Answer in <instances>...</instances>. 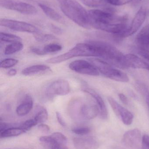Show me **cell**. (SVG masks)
<instances>
[{
  "label": "cell",
  "instance_id": "obj_32",
  "mask_svg": "<svg viewBox=\"0 0 149 149\" xmlns=\"http://www.w3.org/2000/svg\"><path fill=\"white\" fill-rule=\"evenodd\" d=\"M131 1L132 0H104L107 4L115 6L124 5L131 2Z\"/></svg>",
  "mask_w": 149,
  "mask_h": 149
},
{
  "label": "cell",
  "instance_id": "obj_36",
  "mask_svg": "<svg viewBox=\"0 0 149 149\" xmlns=\"http://www.w3.org/2000/svg\"><path fill=\"white\" fill-rule=\"evenodd\" d=\"M31 51L33 53L36 54L39 56H43V55H45L43 50V48H40V47H31Z\"/></svg>",
  "mask_w": 149,
  "mask_h": 149
},
{
  "label": "cell",
  "instance_id": "obj_20",
  "mask_svg": "<svg viewBox=\"0 0 149 149\" xmlns=\"http://www.w3.org/2000/svg\"><path fill=\"white\" fill-rule=\"evenodd\" d=\"M50 71L51 70L48 65L39 64L32 65L24 69L22 73L24 75H31Z\"/></svg>",
  "mask_w": 149,
  "mask_h": 149
},
{
  "label": "cell",
  "instance_id": "obj_45",
  "mask_svg": "<svg viewBox=\"0 0 149 149\" xmlns=\"http://www.w3.org/2000/svg\"></svg>",
  "mask_w": 149,
  "mask_h": 149
},
{
  "label": "cell",
  "instance_id": "obj_44",
  "mask_svg": "<svg viewBox=\"0 0 149 149\" xmlns=\"http://www.w3.org/2000/svg\"><path fill=\"white\" fill-rule=\"evenodd\" d=\"M31 1H33V0H31Z\"/></svg>",
  "mask_w": 149,
  "mask_h": 149
},
{
  "label": "cell",
  "instance_id": "obj_22",
  "mask_svg": "<svg viewBox=\"0 0 149 149\" xmlns=\"http://www.w3.org/2000/svg\"><path fill=\"white\" fill-rule=\"evenodd\" d=\"M38 5L44 14L49 18L57 22L61 21L62 16L55 10L42 3H38Z\"/></svg>",
  "mask_w": 149,
  "mask_h": 149
},
{
  "label": "cell",
  "instance_id": "obj_6",
  "mask_svg": "<svg viewBox=\"0 0 149 149\" xmlns=\"http://www.w3.org/2000/svg\"><path fill=\"white\" fill-rule=\"evenodd\" d=\"M88 60L97 69L99 73L105 77L120 82H127L129 81V77L126 73L114 68L113 65L106 61L96 58H88Z\"/></svg>",
  "mask_w": 149,
  "mask_h": 149
},
{
  "label": "cell",
  "instance_id": "obj_43",
  "mask_svg": "<svg viewBox=\"0 0 149 149\" xmlns=\"http://www.w3.org/2000/svg\"><path fill=\"white\" fill-rule=\"evenodd\" d=\"M141 1H142V0H132L131 2H133L134 3H137Z\"/></svg>",
  "mask_w": 149,
  "mask_h": 149
},
{
  "label": "cell",
  "instance_id": "obj_37",
  "mask_svg": "<svg viewBox=\"0 0 149 149\" xmlns=\"http://www.w3.org/2000/svg\"><path fill=\"white\" fill-rule=\"evenodd\" d=\"M38 128L40 131L44 133H47L50 131V128L46 124L41 123L38 126Z\"/></svg>",
  "mask_w": 149,
  "mask_h": 149
},
{
  "label": "cell",
  "instance_id": "obj_3",
  "mask_svg": "<svg viewBox=\"0 0 149 149\" xmlns=\"http://www.w3.org/2000/svg\"><path fill=\"white\" fill-rule=\"evenodd\" d=\"M99 48L101 52V58L113 66L122 69L128 68L126 57L116 47L104 41L92 40Z\"/></svg>",
  "mask_w": 149,
  "mask_h": 149
},
{
  "label": "cell",
  "instance_id": "obj_29",
  "mask_svg": "<svg viewBox=\"0 0 149 149\" xmlns=\"http://www.w3.org/2000/svg\"><path fill=\"white\" fill-rule=\"evenodd\" d=\"M18 63V60L15 58H6L1 62L0 66L3 69H8L16 65Z\"/></svg>",
  "mask_w": 149,
  "mask_h": 149
},
{
  "label": "cell",
  "instance_id": "obj_31",
  "mask_svg": "<svg viewBox=\"0 0 149 149\" xmlns=\"http://www.w3.org/2000/svg\"><path fill=\"white\" fill-rule=\"evenodd\" d=\"M72 131L73 133L78 135L85 136L90 133L91 129L88 127H79L73 128Z\"/></svg>",
  "mask_w": 149,
  "mask_h": 149
},
{
  "label": "cell",
  "instance_id": "obj_18",
  "mask_svg": "<svg viewBox=\"0 0 149 149\" xmlns=\"http://www.w3.org/2000/svg\"><path fill=\"white\" fill-rule=\"evenodd\" d=\"M33 107V101L32 97L27 95L22 103L17 106L16 109V113L18 116H24L30 112Z\"/></svg>",
  "mask_w": 149,
  "mask_h": 149
},
{
  "label": "cell",
  "instance_id": "obj_11",
  "mask_svg": "<svg viewBox=\"0 0 149 149\" xmlns=\"http://www.w3.org/2000/svg\"><path fill=\"white\" fill-rule=\"evenodd\" d=\"M69 67L71 70L79 74L94 76H99L100 74L90 62L85 60H75L69 64Z\"/></svg>",
  "mask_w": 149,
  "mask_h": 149
},
{
  "label": "cell",
  "instance_id": "obj_25",
  "mask_svg": "<svg viewBox=\"0 0 149 149\" xmlns=\"http://www.w3.org/2000/svg\"><path fill=\"white\" fill-rule=\"evenodd\" d=\"M34 36L36 40L40 42H45L55 40L57 38L55 36L51 34H43L40 32L34 34Z\"/></svg>",
  "mask_w": 149,
  "mask_h": 149
},
{
  "label": "cell",
  "instance_id": "obj_41",
  "mask_svg": "<svg viewBox=\"0 0 149 149\" xmlns=\"http://www.w3.org/2000/svg\"><path fill=\"white\" fill-rule=\"evenodd\" d=\"M17 73V71L15 69H12L9 70L7 74L9 76H14Z\"/></svg>",
  "mask_w": 149,
  "mask_h": 149
},
{
  "label": "cell",
  "instance_id": "obj_13",
  "mask_svg": "<svg viewBox=\"0 0 149 149\" xmlns=\"http://www.w3.org/2000/svg\"><path fill=\"white\" fill-rule=\"evenodd\" d=\"M82 90L85 93H87L92 97L96 102L99 110L100 117L102 120H106L108 116V113L106 103L102 97L95 90L90 88L87 86L82 88Z\"/></svg>",
  "mask_w": 149,
  "mask_h": 149
},
{
  "label": "cell",
  "instance_id": "obj_34",
  "mask_svg": "<svg viewBox=\"0 0 149 149\" xmlns=\"http://www.w3.org/2000/svg\"><path fill=\"white\" fill-rule=\"evenodd\" d=\"M142 149H149V136L144 135L142 138Z\"/></svg>",
  "mask_w": 149,
  "mask_h": 149
},
{
  "label": "cell",
  "instance_id": "obj_2",
  "mask_svg": "<svg viewBox=\"0 0 149 149\" xmlns=\"http://www.w3.org/2000/svg\"><path fill=\"white\" fill-rule=\"evenodd\" d=\"M61 11L68 18L79 26L91 28L88 11L76 0H59Z\"/></svg>",
  "mask_w": 149,
  "mask_h": 149
},
{
  "label": "cell",
  "instance_id": "obj_26",
  "mask_svg": "<svg viewBox=\"0 0 149 149\" xmlns=\"http://www.w3.org/2000/svg\"><path fill=\"white\" fill-rule=\"evenodd\" d=\"M48 118V113L45 108H42L35 116L34 119L38 124H41L47 121Z\"/></svg>",
  "mask_w": 149,
  "mask_h": 149
},
{
  "label": "cell",
  "instance_id": "obj_42",
  "mask_svg": "<svg viewBox=\"0 0 149 149\" xmlns=\"http://www.w3.org/2000/svg\"><path fill=\"white\" fill-rule=\"evenodd\" d=\"M146 103H147V106H148L149 110V94H148L147 96H146Z\"/></svg>",
  "mask_w": 149,
  "mask_h": 149
},
{
  "label": "cell",
  "instance_id": "obj_1",
  "mask_svg": "<svg viewBox=\"0 0 149 149\" xmlns=\"http://www.w3.org/2000/svg\"><path fill=\"white\" fill-rule=\"evenodd\" d=\"M101 52L99 47L90 40L86 43L78 44L67 52L47 59L46 62L48 63L57 64L74 57H92L101 58Z\"/></svg>",
  "mask_w": 149,
  "mask_h": 149
},
{
  "label": "cell",
  "instance_id": "obj_16",
  "mask_svg": "<svg viewBox=\"0 0 149 149\" xmlns=\"http://www.w3.org/2000/svg\"><path fill=\"white\" fill-rule=\"evenodd\" d=\"M127 64L129 68L142 69L149 72V63L141 58L133 54L125 55Z\"/></svg>",
  "mask_w": 149,
  "mask_h": 149
},
{
  "label": "cell",
  "instance_id": "obj_27",
  "mask_svg": "<svg viewBox=\"0 0 149 149\" xmlns=\"http://www.w3.org/2000/svg\"><path fill=\"white\" fill-rule=\"evenodd\" d=\"M86 6L92 8L106 7V4L104 0H80Z\"/></svg>",
  "mask_w": 149,
  "mask_h": 149
},
{
  "label": "cell",
  "instance_id": "obj_4",
  "mask_svg": "<svg viewBox=\"0 0 149 149\" xmlns=\"http://www.w3.org/2000/svg\"><path fill=\"white\" fill-rule=\"evenodd\" d=\"M69 110L74 115L86 120H91L97 117L99 114L97 105L80 98L73 99L69 103Z\"/></svg>",
  "mask_w": 149,
  "mask_h": 149
},
{
  "label": "cell",
  "instance_id": "obj_23",
  "mask_svg": "<svg viewBox=\"0 0 149 149\" xmlns=\"http://www.w3.org/2000/svg\"><path fill=\"white\" fill-rule=\"evenodd\" d=\"M23 48V44L21 42L10 43L5 48L4 54L6 55H11L22 50Z\"/></svg>",
  "mask_w": 149,
  "mask_h": 149
},
{
  "label": "cell",
  "instance_id": "obj_14",
  "mask_svg": "<svg viewBox=\"0 0 149 149\" xmlns=\"http://www.w3.org/2000/svg\"><path fill=\"white\" fill-rule=\"evenodd\" d=\"M73 144L76 149H97L100 146L98 139L92 136L75 137Z\"/></svg>",
  "mask_w": 149,
  "mask_h": 149
},
{
  "label": "cell",
  "instance_id": "obj_7",
  "mask_svg": "<svg viewBox=\"0 0 149 149\" xmlns=\"http://www.w3.org/2000/svg\"><path fill=\"white\" fill-rule=\"evenodd\" d=\"M0 5L4 8L24 15H35L38 12L36 8L32 4L15 0H0Z\"/></svg>",
  "mask_w": 149,
  "mask_h": 149
},
{
  "label": "cell",
  "instance_id": "obj_39",
  "mask_svg": "<svg viewBox=\"0 0 149 149\" xmlns=\"http://www.w3.org/2000/svg\"><path fill=\"white\" fill-rule=\"evenodd\" d=\"M50 29L52 32H54L55 34L59 35V34H62V32H63L62 30L60 28L56 25H53V24L51 25Z\"/></svg>",
  "mask_w": 149,
  "mask_h": 149
},
{
  "label": "cell",
  "instance_id": "obj_28",
  "mask_svg": "<svg viewBox=\"0 0 149 149\" xmlns=\"http://www.w3.org/2000/svg\"><path fill=\"white\" fill-rule=\"evenodd\" d=\"M62 46L58 44H49L45 46L43 48L45 54L49 53H55L60 51L62 49Z\"/></svg>",
  "mask_w": 149,
  "mask_h": 149
},
{
  "label": "cell",
  "instance_id": "obj_5",
  "mask_svg": "<svg viewBox=\"0 0 149 149\" xmlns=\"http://www.w3.org/2000/svg\"><path fill=\"white\" fill-rule=\"evenodd\" d=\"M92 28L100 24L127 22V18L125 16L116 15L115 10L110 8L104 10L93 9L88 11Z\"/></svg>",
  "mask_w": 149,
  "mask_h": 149
},
{
  "label": "cell",
  "instance_id": "obj_10",
  "mask_svg": "<svg viewBox=\"0 0 149 149\" xmlns=\"http://www.w3.org/2000/svg\"><path fill=\"white\" fill-rule=\"evenodd\" d=\"M107 100L115 113L121 120L122 123L127 126L132 124L134 119V116L132 113L121 106L113 97L108 96Z\"/></svg>",
  "mask_w": 149,
  "mask_h": 149
},
{
  "label": "cell",
  "instance_id": "obj_15",
  "mask_svg": "<svg viewBox=\"0 0 149 149\" xmlns=\"http://www.w3.org/2000/svg\"><path fill=\"white\" fill-rule=\"evenodd\" d=\"M142 138L141 131L138 129H134L128 130L123 134L122 143L127 148H134L142 141Z\"/></svg>",
  "mask_w": 149,
  "mask_h": 149
},
{
  "label": "cell",
  "instance_id": "obj_12",
  "mask_svg": "<svg viewBox=\"0 0 149 149\" xmlns=\"http://www.w3.org/2000/svg\"><path fill=\"white\" fill-rule=\"evenodd\" d=\"M147 14V9L141 7L133 19L131 25L122 34L120 38L128 37L136 33L145 22Z\"/></svg>",
  "mask_w": 149,
  "mask_h": 149
},
{
  "label": "cell",
  "instance_id": "obj_9",
  "mask_svg": "<svg viewBox=\"0 0 149 149\" xmlns=\"http://www.w3.org/2000/svg\"><path fill=\"white\" fill-rule=\"evenodd\" d=\"M71 91L70 84L67 81L58 79L52 82L46 88L45 95L49 99H52L55 95H65Z\"/></svg>",
  "mask_w": 149,
  "mask_h": 149
},
{
  "label": "cell",
  "instance_id": "obj_21",
  "mask_svg": "<svg viewBox=\"0 0 149 149\" xmlns=\"http://www.w3.org/2000/svg\"><path fill=\"white\" fill-rule=\"evenodd\" d=\"M17 126H12L8 127L3 129L0 130V137L1 138H9L18 136L25 133L22 129Z\"/></svg>",
  "mask_w": 149,
  "mask_h": 149
},
{
  "label": "cell",
  "instance_id": "obj_38",
  "mask_svg": "<svg viewBox=\"0 0 149 149\" xmlns=\"http://www.w3.org/2000/svg\"><path fill=\"white\" fill-rule=\"evenodd\" d=\"M56 117H57V120L58 122L59 123L63 126V127H66V124L64 120L63 117L61 114L58 112H56Z\"/></svg>",
  "mask_w": 149,
  "mask_h": 149
},
{
  "label": "cell",
  "instance_id": "obj_33",
  "mask_svg": "<svg viewBox=\"0 0 149 149\" xmlns=\"http://www.w3.org/2000/svg\"><path fill=\"white\" fill-rule=\"evenodd\" d=\"M137 51L138 55L142 58L149 63V51L139 48H137Z\"/></svg>",
  "mask_w": 149,
  "mask_h": 149
},
{
  "label": "cell",
  "instance_id": "obj_40",
  "mask_svg": "<svg viewBox=\"0 0 149 149\" xmlns=\"http://www.w3.org/2000/svg\"><path fill=\"white\" fill-rule=\"evenodd\" d=\"M119 97L120 100L122 102L123 104H127L128 103V100L127 98V96L123 93H120L119 94Z\"/></svg>",
  "mask_w": 149,
  "mask_h": 149
},
{
  "label": "cell",
  "instance_id": "obj_19",
  "mask_svg": "<svg viewBox=\"0 0 149 149\" xmlns=\"http://www.w3.org/2000/svg\"><path fill=\"white\" fill-rule=\"evenodd\" d=\"M39 141L41 142L44 143L48 144L54 143L66 144L67 142L66 136L59 132H55L52 134L51 135L48 136H41L39 138Z\"/></svg>",
  "mask_w": 149,
  "mask_h": 149
},
{
  "label": "cell",
  "instance_id": "obj_24",
  "mask_svg": "<svg viewBox=\"0 0 149 149\" xmlns=\"http://www.w3.org/2000/svg\"><path fill=\"white\" fill-rule=\"evenodd\" d=\"M0 39L1 41L6 42L12 43L21 42L22 39L18 36L9 34V33H5V32H1L0 33Z\"/></svg>",
  "mask_w": 149,
  "mask_h": 149
},
{
  "label": "cell",
  "instance_id": "obj_30",
  "mask_svg": "<svg viewBox=\"0 0 149 149\" xmlns=\"http://www.w3.org/2000/svg\"><path fill=\"white\" fill-rule=\"evenodd\" d=\"M38 124L37 123L35 120V119H30L25 121L23 123L20 124L19 127L22 129L24 131H26L30 130L34 126Z\"/></svg>",
  "mask_w": 149,
  "mask_h": 149
},
{
  "label": "cell",
  "instance_id": "obj_8",
  "mask_svg": "<svg viewBox=\"0 0 149 149\" xmlns=\"http://www.w3.org/2000/svg\"><path fill=\"white\" fill-rule=\"evenodd\" d=\"M0 24L1 26L3 27L19 32H27L33 34L39 32V29L36 26L22 21L1 18Z\"/></svg>",
  "mask_w": 149,
  "mask_h": 149
},
{
  "label": "cell",
  "instance_id": "obj_35",
  "mask_svg": "<svg viewBox=\"0 0 149 149\" xmlns=\"http://www.w3.org/2000/svg\"><path fill=\"white\" fill-rule=\"evenodd\" d=\"M49 145L50 146V149H68L66 144L63 143H54Z\"/></svg>",
  "mask_w": 149,
  "mask_h": 149
},
{
  "label": "cell",
  "instance_id": "obj_17",
  "mask_svg": "<svg viewBox=\"0 0 149 149\" xmlns=\"http://www.w3.org/2000/svg\"><path fill=\"white\" fill-rule=\"evenodd\" d=\"M138 48L149 51V24L144 26L136 38Z\"/></svg>",
  "mask_w": 149,
  "mask_h": 149
}]
</instances>
